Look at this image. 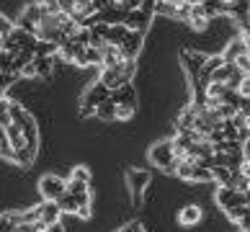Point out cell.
Returning <instances> with one entry per match:
<instances>
[{"mask_svg":"<svg viewBox=\"0 0 250 232\" xmlns=\"http://www.w3.org/2000/svg\"><path fill=\"white\" fill-rule=\"evenodd\" d=\"M16 29V26L11 23V21H8V18L5 16H0V46H3V42L8 39V36H11V31Z\"/></svg>","mask_w":250,"mask_h":232,"instance_id":"obj_29","label":"cell"},{"mask_svg":"<svg viewBox=\"0 0 250 232\" xmlns=\"http://www.w3.org/2000/svg\"><path fill=\"white\" fill-rule=\"evenodd\" d=\"M106 98H108V90L96 80V85H90L88 93H85V98H83L80 116H83V119H85V116H93V114H96V108H98V104H101V101H106Z\"/></svg>","mask_w":250,"mask_h":232,"instance_id":"obj_5","label":"cell"},{"mask_svg":"<svg viewBox=\"0 0 250 232\" xmlns=\"http://www.w3.org/2000/svg\"><path fill=\"white\" fill-rule=\"evenodd\" d=\"M93 5H96V11H98V13H104V11H111V8H116V5H114V0H93Z\"/></svg>","mask_w":250,"mask_h":232,"instance_id":"obj_33","label":"cell"},{"mask_svg":"<svg viewBox=\"0 0 250 232\" xmlns=\"http://www.w3.org/2000/svg\"><path fill=\"white\" fill-rule=\"evenodd\" d=\"M243 54H248V46H245V39H243V34L240 36H235L232 42H229L227 46H225V52H222V60L225 62H237L240 57H243Z\"/></svg>","mask_w":250,"mask_h":232,"instance_id":"obj_10","label":"cell"},{"mask_svg":"<svg viewBox=\"0 0 250 232\" xmlns=\"http://www.w3.org/2000/svg\"><path fill=\"white\" fill-rule=\"evenodd\" d=\"M188 26L193 31H207L209 26V13L204 5H191V13H188Z\"/></svg>","mask_w":250,"mask_h":232,"instance_id":"obj_13","label":"cell"},{"mask_svg":"<svg viewBox=\"0 0 250 232\" xmlns=\"http://www.w3.org/2000/svg\"><path fill=\"white\" fill-rule=\"evenodd\" d=\"M34 157H36V147H23V150H18V152H16L13 163L23 165V168H29V165L34 163Z\"/></svg>","mask_w":250,"mask_h":232,"instance_id":"obj_23","label":"cell"},{"mask_svg":"<svg viewBox=\"0 0 250 232\" xmlns=\"http://www.w3.org/2000/svg\"><path fill=\"white\" fill-rule=\"evenodd\" d=\"M142 36H145V31H132V29L126 31L124 42L119 44L122 46L124 60H137V54H140V49H142Z\"/></svg>","mask_w":250,"mask_h":232,"instance_id":"obj_8","label":"cell"},{"mask_svg":"<svg viewBox=\"0 0 250 232\" xmlns=\"http://www.w3.org/2000/svg\"><path fill=\"white\" fill-rule=\"evenodd\" d=\"M70 181H80V183H88V181H90V170L85 168V165H75V168H72V175H70Z\"/></svg>","mask_w":250,"mask_h":232,"instance_id":"obj_28","label":"cell"},{"mask_svg":"<svg viewBox=\"0 0 250 232\" xmlns=\"http://www.w3.org/2000/svg\"><path fill=\"white\" fill-rule=\"evenodd\" d=\"M52 54H57V44H49V42H36L34 57H52Z\"/></svg>","mask_w":250,"mask_h":232,"instance_id":"obj_27","label":"cell"},{"mask_svg":"<svg viewBox=\"0 0 250 232\" xmlns=\"http://www.w3.org/2000/svg\"><path fill=\"white\" fill-rule=\"evenodd\" d=\"M39 18H42L39 0H31V3H26V5H23V11H21V21H18V29H23V31L34 34L36 23H39Z\"/></svg>","mask_w":250,"mask_h":232,"instance_id":"obj_6","label":"cell"},{"mask_svg":"<svg viewBox=\"0 0 250 232\" xmlns=\"http://www.w3.org/2000/svg\"><path fill=\"white\" fill-rule=\"evenodd\" d=\"M243 39H245V46H248V52H250V34H243Z\"/></svg>","mask_w":250,"mask_h":232,"instance_id":"obj_38","label":"cell"},{"mask_svg":"<svg viewBox=\"0 0 250 232\" xmlns=\"http://www.w3.org/2000/svg\"><path fill=\"white\" fill-rule=\"evenodd\" d=\"M134 72H137V62L134 60H122L119 64H114V67H101L98 83L111 93V90H116V88L129 85L132 78H134Z\"/></svg>","mask_w":250,"mask_h":232,"instance_id":"obj_1","label":"cell"},{"mask_svg":"<svg viewBox=\"0 0 250 232\" xmlns=\"http://www.w3.org/2000/svg\"><path fill=\"white\" fill-rule=\"evenodd\" d=\"M243 157H245V163H250V139L243 142Z\"/></svg>","mask_w":250,"mask_h":232,"instance_id":"obj_35","label":"cell"},{"mask_svg":"<svg viewBox=\"0 0 250 232\" xmlns=\"http://www.w3.org/2000/svg\"><path fill=\"white\" fill-rule=\"evenodd\" d=\"M72 3H75V16H72V18H75V21H78V26L83 29L88 18H93L98 11H96L93 0H72Z\"/></svg>","mask_w":250,"mask_h":232,"instance_id":"obj_12","label":"cell"},{"mask_svg":"<svg viewBox=\"0 0 250 232\" xmlns=\"http://www.w3.org/2000/svg\"><path fill=\"white\" fill-rule=\"evenodd\" d=\"M34 67H36V78H47L52 72V57H34Z\"/></svg>","mask_w":250,"mask_h":232,"instance_id":"obj_25","label":"cell"},{"mask_svg":"<svg viewBox=\"0 0 250 232\" xmlns=\"http://www.w3.org/2000/svg\"><path fill=\"white\" fill-rule=\"evenodd\" d=\"M248 211H250V207H245V204H243V207H232V209H227L225 214H227V219L240 222V219H243V217L248 214Z\"/></svg>","mask_w":250,"mask_h":232,"instance_id":"obj_30","label":"cell"},{"mask_svg":"<svg viewBox=\"0 0 250 232\" xmlns=\"http://www.w3.org/2000/svg\"><path fill=\"white\" fill-rule=\"evenodd\" d=\"M134 88L132 85H124V88H116V90H111V101H114L116 106H137V101H134Z\"/></svg>","mask_w":250,"mask_h":232,"instance_id":"obj_18","label":"cell"},{"mask_svg":"<svg viewBox=\"0 0 250 232\" xmlns=\"http://www.w3.org/2000/svg\"><path fill=\"white\" fill-rule=\"evenodd\" d=\"M80 49H83V46H80L75 39H67V42H62V44L57 46V54H60L64 62H75V57H78Z\"/></svg>","mask_w":250,"mask_h":232,"instance_id":"obj_20","label":"cell"},{"mask_svg":"<svg viewBox=\"0 0 250 232\" xmlns=\"http://www.w3.org/2000/svg\"><path fill=\"white\" fill-rule=\"evenodd\" d=\"M217 204L222 209H232V207H248V199H245V193H240L235 189H229V186H219V191H217Z\"/></svg>","mask_w":250,"mask_h":232,"instance_id":"obj_7","label":"cell"},{"mask_svg":"<svg viewBox=\"0 0 250 232\" xmlns=\"http://www.w3.org/2000/svg\"><path fill=\"white\" fill-rule=\"evenodd\" d=\"M96 116L101 119V122H116V104L111 101V93H108L106 101H101V104H98Z\"/></svg>","mask_w":250,"mask_h":232,"instance_id":"obj_19","label":"cell"},{"mask_svg":"<svg viewBox=\"0 0 250 232\" xmlns=\"http://www.w3.org/2000/svg\"><path fill=\"white\" fill-rule=\"evenodd\" d=\"M186 3H188V5H204L207 0H186Z\"/></svg>","mask_w":250,"mask_h":232,"instance_id":"obj_37","label":"cell"},{"mask_svg":"<svg viewBox=\"0 0 250 232\" xmlns=\"http://www.w3.org/2000/svg\"><path fill=\"white\" fill-rule=\"evenodd\" d=\"M31 214H34L36 225H42V230H47L49 225H57L62 211H60V207L54 201H44V204H36V207L31 209Z\"/></svg>","mask_w":250,"mask_h":232,"instance_id":"obj_3","label":"cell"},{"mask_svg":"<svg viewBox=\"0 0 250 232\" xmlns=\"http://www.w3.org/2000/svg\"><path fill=\"white\" fill-rule=\"evenodd\" d=\"M235 173H237V170H229V168H222V165H217V168H211V181L219 183V186H232Z\"/></svg>","mask_w":250,"mask_h":232,"instance_id":"obj_21","label":"cell"},{"mask_svg":"<svg viewBox=\"0 0 250 232\" xmlns=\"http://www.w3.org/2000/svg\"><path fill=\"white\" fill-rule=\"evenodd\" d=\"M129 186H132V193H134V199H140V193L145 191V186L150 183V173L147 170H129Z\"/></svg>","mask_w":250,"mask_h":232,"instance_id":"obj_17","label":"cell"},{"mask_svg":"<svg viewBox=\"0 0 250 232\" xmlns=\"http://www.w3.org/2000/svg\"><path fill=\"white\" fill-rule=\"evenodd\" d=\"M124 3H126V0H114V5H122V8H124Z\"/></svg>","mask_w":250,"mask_h":232,"instance_id":"obj_39","label":"cell"},{"mask_svg":"<svg viewBox=\"0 0 250 232\" xmlns=\"http://www.w3.org/2000/svg\"><path fill=\"white\" fill-rule=\"evenodd\" d=\"M240 232H243V230H240Z\"/></svg>","mask_w":250,"mask_h":232,"instance_id":"obj_40","label":"cell"},{"mask_svg":"<svg viewBox=\"0 0 250 232\" xmlns=\"http://www.w3.org/2000/svg\"><path fill=\"white\" fill-rule=\"evenodd\" d=\"M237 225H240V230H243V232H250V211H248V214L237 222Z\"/></svg>","mask_w":250,"mask_h":232,"instance_id":"obj_34","label":"cell"},{"mask_svg":"<svg viewBox=\"0 0 250 232\" xmlns=\"http://www.w3.org/2000/svg\"><path fill=\"white\" fill-rule=\"evenodd\" d=\"M222 64H225V60H222V54H214V57H207V62H204V70H201V75L211 78V72L219 70Z\"/></svg>","mask_w":250,"mask_h":232,"instance_id":"obj_26","label":"cell"},{"mask_svg":"<svg viewBox=\"0 0 250 232\" xmlns=\"http://www.w3.org/2000/svg\"><path fill=\"white\" fill-rule=\"evenodd\" d=\"M54 204L60 207L62 214H78V199H75V196H70L67 191H64L62 196H60L57 201H54Z\"/></svg>","mask_w":250,"mask_h":232,"instance_id":"obj_22","label":"cell"},{"mask_svg":"<svg viewBox=\"0 0 250 232\" xmlns=\"http://www.w3.org/2000/svg\"><path fill=\"white\" fill-rule=\"evenodd\" d=\"M64 191H67V181H62L60 175H42L39 178V193L44 201H57Z\"/></svg>","mask_w":250,"mask_h":232,"instance_id":"obj_4","label":"cell"},{"mask_svg":"<svg viewBox=\"0 0 250 232\" xmlns=\"http://www.w3.org/2000/svg\"><path fill=\"white\" fill-rule=\"evenodd\" d=\"M150 163L157 165V168H163L165 173H173L175 168V152H173V142L170 139H163V142H157L150 147Z\"/></svg>","mask_w":250,"mask_h":232,"instance_id":"obj_2","label":"cell"},{"mask_svg":"<svg viewBox=\"0 0 250 232\" xmlns=\"http://www.w3.org/2000/svg\"><path fill=\"white\" fill-rule=\"evenodd\" d=\"M44 232H64V227L60 225V222H57V225H49L47 230H44Z\"/></svg>","mask_w":250,"mask_h":232,"instance_id":"obj_36","label":"cell"},{"mask_svg":"<svg viewBox=\"0 0 250 232\" xmlns=\"http://www.w3.org/2000/svg\"><path fill=\"white\" fill-rule=\"evenodd\" d=\"M201 219H204V209L199 204H186V207L178 211V222L183 227H193V225H199Z\"/></svg>","mask_w":250,"mask_h":232,"instance_id":"obj_11","label":"cell"},{"mask_svg":"<svg viewBox=\"0 0 250 232\" xmlns=\"http://www.w3.org/2000/svg\"><path fill=\"white\" fill-rule=\"evenodd\" d=\"M3 134H5V139H8V145H11L13 152L23 150V147H29V145H26V137H23V129L18 127V124H13V122L3 127Z\"/></svg>","mask_w":250,"mask_h":232,"instance_id":"obj_9","label":"cell"},{"mask_svg":"<svg viewBox=\"0 0 250 232\" xmlns=\"http://www.w3.org/2000/svg\"><path fill=\"white\" fill-rule=\"evenodd\" d=\"M193 127H196V111L186 106L175 119V129H178V134H186V132H193Z\"/></svg>","mask_w":250,"mask_h":232,"instance_id":"obj_16","label":"cell"},{"mask_svg":"<svg viewBox=\"0 0 250 232\" xmlns=\"http://www.w3.org/2000/svg\"><path fill=\"white\" fill-rule=\"evenodd\" d=\"M237 96H243V98H250V75H245L243 80H240V88H237Z\"/></svg>","mask_w":250,"mask_h":232,"instance_id":"obj_32","label":"cell"},{"mask_svg":"<svg viewBox=\"0 0 250 232\" xmlns=\"http://www.w3.org/2000/svg\"><path fill=\"white\" fill-rule=\"evenodd\" d=\"M204 62H207V57L204 54H196V52H183V64H186L188 75H191V83L199 78V72L204 70Z\"/></svg>","mask_w":250,"mask_h":232,"instance_id":"obj_14","label":"cell"},{"mask_svg":"<svg viewBox=\"0 0 250 232\" xmlns=\"http://www.w3.org/2000/svg\"><path fill=\"white\" fill-rule=\"evenodd\" d=\"M16 227H18V211L0 214V232H16Z\"/></svg>","mask_w":250,"mask_h":232,"instance_id":"obj_24","label":"cell"},{"mask_svg":"<svg viewBox=\"0 0 250 232\" xmlns=\"http://www.w3.org/2000/svg\"><path fill=\"white\" fill-rule=\"evenodd\" d=\"M137 106H116V122H129L134 116Z\"/></svg>","mask_w":250,"mask_h":232,"instance_id":"obj_31","label":"cell"},{"mask_svg":"<svg viewBox=\"0 0 250 232\" xmlns=\"http://www.w3.org/2000/svg\"><path fill=\"white\" fill-rule=\"evenodd\" d=\"M75 64H80V67H93V64H101V52L96 49L93 44L83 46V49L78 52V57H75Z\"/></svg>","mask_w":250,"mask_h":232,"instance_id":"obj_15","label":"cell"}]
</instances>
